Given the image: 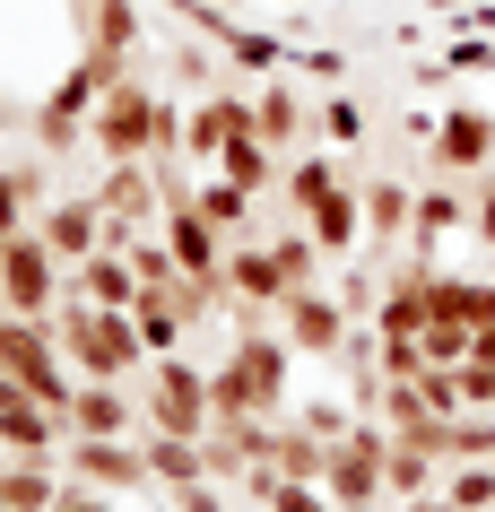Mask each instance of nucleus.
Listing matches in <instances>:
<instances>
[{"label":"nucleus","instance_id":"16","mask_svg":"<svg viewBox=\"0 0 495 512\" xmlns=\"http://www.w3.org/2000/svg\"><path fill=\"white\" fill-rule=\"evenodd\" d=\"M330 191H339V165L330 157H304L296 174H287V200H296V209H313V200H330Z\"/></svg>","mask_w":495,"mask_h":512},{"label":"nucleus","instance_id":"18","mask_svg":"<svg viewBox=\"0 0 495 512\" xmlns=\"http://www.w3.org/2000/svg\"><path fill=\"white\" fill-rule=\"evenodd\" d=\"M469 235H478V243H495V183L478 191V200H469Z\"/></svg>","mask_w":495,"mask_h":512},{"label":"nucleus","instance_id":"5","mask_svg":"<svg viewBox=\"0 0 495 512\" xmlns=\"http://www.w3.org/2000/svg\"><path fill=\"white\" fill-rule=\"evenodd\" d=\"M304 217H313V243H322V252H357V235H365V200L348 183L330 191V200H313Z\"/></svg>","mask_w":495,"mask_h":512},{"label":"nucleus","instance_id":"23","mask_svg":"<svg viewBox=\"0 0 495 512\" xmlns=\"http://www.w3.org/2000/svg\"><path fill=\"white\" fill-rule=\"evenodd\" d=\"M278 9H304V0H278Z\"/></svg>","mask_w":495,"mask_h":512},{"label":"nucleus","instance_id":"9","mask_svg":"<svg viewBox=\"0 0 495 512\" xmlns=\"http://www.w3.org/2000/svg\"><path fill=\"white\" fill-rule=\"evenodd\" d=\"M461 226H469V200H461V191H417V217H409L417 252H435V243L461 235Z\"/></svg>","mask_w":495,"mask_h":512},{"label":"nucleus","instance_id":"10","mask_svg":"<svg viewBox=\"0 0 495 512\" xmlns=\"http://www.w3.org/2000/svg\"><path fill=\"white\" fill-rule=\"evenodd\" d=\"M252 131H261V139H270V148H287V139H296L304 131V96H296V87H261V96H252Z\"/></svg>","mask_w":495,"mask_h":512},{"label":"nucleus","instance_id":"8","mask_svg":"<svg viewBox=\"0 0 495 512\" xmlns=\"http://www.w3.org/2000/svg\"><path fill=\"white\" fill-rule=\"evenodd\" d=\"M174 261H183L192 278H209V287H218V226H209L192 200L174 209Z\"/></svg>","mask_w":495,"mask_h":512},{"label":"nucleus","instance_id":"7","mask_svg":"<svg viewBox=\"0 0 495 512\" xmlns=\"http://www.w3.org/2000/svg\"><path fill=\"white\" fill-rule=\"evenodd\" d=\"M70 348L87 356V365H96V374H113V365H122V356H139V330L131 322H70Z\"/></svg>","mask_w":495,"mask_h":512},{"label":"nucleus","instance_id":"21","mask_svg":"<svg viewBox=\"0 0 495 512\" xmlns=\"http://www.w3.org/2000/svg\"><path fill=\"white\" fill-rule=\"evenodd\" d=\"M426 9H461V0H426Z\"/></svg>","mask_w":495,"mask_h":512},{"label":"nucleus","instance_id":"6","mask_svg":"<svg viewBox=\"0 0 495 512\" xmlns=\"http://www.w3.org/2000/svg\"><path fill=\"white\" fill-rule=\"evenodd\" d=\"M44 261H53V252H35V243H9V252H0V287H9V304H18V313H35V304H44V287H53V270H44Z\"/></svg>","mask_w":495,"mask_h":512},{"label":"nucleus","instance_id":"14","mask_svg":"<svg viewBox=\"0 0 495 512\" xmlns=\"http://www.w3.org/2000/svg\"><path fill=\"white\" fill-rule=\"evenodd\" d=\"M79 469H96V478H105V486H131L139 469H148V460H131V452H113L105 434H87V443H79Z\"/></svg>","mask_w":495,"mask_h":512},{"label":"nucleus","instance_id":"12","mask_svg":"<svg viewBox=\"0 0 495 512\" xmlns=\"http://www.w3.org/2000/svg\"><path fill=\"white\" fill-rule=\"evenodd\" d=\"M70 426H79V434H122V426H131V408L96 382V391H79V400H70Z\"/></svg>","mask_w":495,"mask_h":512},{"label":"nucleus","instance_id":"3","mask_svg":"<svg viewBox=\"0 0 495 512\" xmlns=\"http://www.w3.org/2000/svg\"><path fill=\"white\" fill-rule=\"evenodd\" d=\"M435 157L452 165V174H487V157H495V105H452L435 122Z\"/></svg>","mask_w":495,"mask_h":512},{"label":"nucleus","instance_id":"13","mask_svg":"<svg viewBox=\"0 0 495 512\" xmlns=\"http://www.w3.org/2000/svg\"><path fill=\"white\" fill-rule=\"evenodd\" d=\"M96 226H105V209H96V200H79V209H53V252H70V261H79L87 243H96Z\"/></svg>","mask_w":495,"mask_h":512},{"label":"nucleus","instance_id":"19","mask_svg":"<svg viewBox=\"0 0 495 512\" xmlns=\"http://www.w3.org/2000/svg\"><path fill=\"white\" fill-rule=\"evenodd\" d=\"M174 495H183V512H218V495H209L200 478H192V486H174Z\"/></svg>","mask_w":495,"mask_h":512},{"label":"nucleus","instance_id":"17","mask_svg":"<svg viewBox=\"0 0 495 512\" xmlns=\"http://www.w3.org/2000/svg\"><path fill=\"white\" fill-rule=\"evenodd\" d=\"M322 139H330V148H357V139H365V105H357V96H330V105H322Z\"/></svg>","mask_w":495,"mask_h":512},{"label":"nucleus","instance_id":"2","mask_svg":"<svg viewBox=\"0 0 495 512\" xmlns=\"http://www.w3.org/2000/svg\"><path fill=\"white\" fill-rule=\"evenodd\" d=\"M287 348H304V356H339V348H348V304L330 296V287H304V296H287Z\"/></svg>","mask_w":495,"mask_h":512},{"label":"nucleus","instance_id":"4","mask_svg":"<svg viewBox=\"0 0 495 512\" xmlns=\"http://www.w3.org/2000/svg\"><path fill=\"white\" fill-rule=\"evenodd\" d=\"M357 200H365V235H374V243H409V217H417V191L409 183H391V174H383V183H365Z\"/></svg>","mask_w":495,"mask_h":512},{"label":"nucleus","instance_id":"1","mask_svg":"<svg viewBox=\"0 0 495 512\" xmlns=\"http://www.w3.org/2000/svg\"><path fill=\"white\" fill-rule=\"evenodd\" d=\"M209 400H218V417H261V408H278L287 400V348L261 339V330H244V348H235V365L209 382Z\"/></svg>","mask_w":495,"mask_h":512},{"label":"nucleus","instance_id":"15","mask_svg":"<svg viewBox=\"0 0 495 512\" xmlns=\"http://www.w3.org/2000/svg\"><path fill=\"white\" fill-rule=\"evenodd\" d=\"M192 209L209 217V226H244L252 191H244V183H200V191H192Z\"/></svg>","mask_w":495,"mask_h":512},{"label":"nucleus","instance_id":"20","mask_svg":"<svg viewBox=\"0 0 495 512\" xmlns=\"http://www.w3.org/2000/svg\"><path fill=\"white\" fill-rule=\"evenodd\" d=\"M53 512H105V504H87V495H61V504Z\"/></svg>","mask_w":495,"mask_h":512},{"label":"nucleus","instance_id":"22","mask_svg":"<svg viewBox=\"0 0 495 512\" xmlns=\"http://www.w3.org/2000/svg\"><path fill=\"white\" fill-rule=\"evenodd\" d=\"M209 9H244V0H209Z\"/></svg>","mask_w":495,"mask_h":512},{"label":"nucleus","instance_id":"11","mask_svg":"<svg viewBox=\"0 0 495 512\" xmlns=\"http://www.w3.org/2000/svg\"><path fill=\"white\" fill-rule=\"evenodd\" d=\"M218 165H226V183L261 191V183H270V139H261V131H235V139L218 148Z\"/></svg>","mask_w":495,"mask_h":512}]
</instances>
